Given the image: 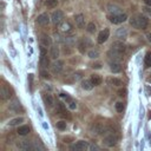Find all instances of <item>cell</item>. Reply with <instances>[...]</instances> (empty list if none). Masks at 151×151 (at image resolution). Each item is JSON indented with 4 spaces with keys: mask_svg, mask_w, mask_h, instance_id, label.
Returning a JSON list of instances; mask_svg holds the SVG:
<instances>
[{
    "mask_svg": "<svg viewBox=\"0 0 151 151\" xmlns=\"http://www.w3.org/2000/svg\"><path fill=\"white\" fill-rule=\"evenodd\" d=\"M59 47L57 46V45H53V46H51V50H50V57H51V59H53V60H57L58 59V57H59Z\"/></svg>",
    "mask_w": 151,
    "mask_h": 151,
    "instance_id": "cell-20",
    "label": "cell"
},
{
    "mask_svg": "<svg viewBox=\"0 0 151 151\" xmlns=\"http://www.w3.org/2000/svg\"><path fill=\"white\" fill-rule=\"evenodd\" d=\"M107 83H109L110 85H113V86H120V85H123L122 80L118 79V78H109V79H107Z\"/></svg>",
    "mask_w": 151,
    "mask_h": 151,
    "instance_id": "cell-27",
    "label": "cell"
},
{
    "mask_svg": "<svg viewBox=\"0 0 151 151\" xmlns=\"http://www.w3.org/2000/svg\"><path fill=\"white\" fill-rule=\"evenodd\" d=\"M63 52H64V54H71V53H72V50L70 48V46H68V45H66V46H64Z\"/></svg>",
    "mask_w": 151,
    "mask_h": 151,
    "instance_id": "cell-37",
    "label": "cell"
},
{
    "mask_svg": "<svg viewBox=\"0 0 151 151\" xmlns=\"http://www.w3.org/2000/svg\"><path fill=\"white\" fill-rule=\"evenodd\" d=\"M74 20H76V25H77L78 28H81L83 29L85 27V19H84V15L83 14H77L76 18H74Z\"/></svg>",
    "mask_w": 151,
    "mask_h": 151,
    "instance_id": "cell-19",
    "label": "cell"
},
{
    "mask_svg": "<svg viewBox=\"0 0 151 151\" xmlns=\"http://www.w3.org/2000/svg\"><path fill=\"white\" fill-rule=\"evenodd\" d=\"M67 104H68V107H70V109H71V110H74V109H76V107H77V104H76V101H74V100H73V99H72V100H71V101H68V103H67Z\"/></svg>",
    "mask_w": 151,
    "mask_h": 151,
    "instance_id": "cell-38",
    "label": "cell"
},
{
    "mask_svg": "<svg viewBox=\"0 0 151 151\" xmlns=\"http://www.w3.org/2000/svg\"><path fill=\"white\" fill-rule=\"evenodd\" d=\"M86 47H87V45H86V42H85L84 38H83V39H80V40L78 41V50L80 51V53H84V52H85V50H86Z\"/></svg>",
    "mask_w": 151,
    "mask_h": 151,
    "instance_id": "cell-28",
    "label": "cell"
},
{
    "mask_svg": "<svg viewBox=\"0 0 151 151\" xmlns=\"http://www.w3.org/2000/svg\"><path fill=\"white\" fill-rule=\"evenodd\" d=\"M40 65H41L44 68H47V67L50 66V59H48L47 54L40 55Z\"/></svg>",
    "mask_w": 151,
    "mask_h": 151,
    "instance_id": "cell-24",
    "label": "cell"
},
{
    "mask_svg": "<svg viewBox=\"0 0 151 151\" xmlns=\"http://www.w3.org/2000/svg\"><path fill=\"white\" fill-rule=\"evenodd\" d=\"M143 12L146 13L147 15H151V8H149V7H143Z\"/></svg>",
    "mask_w": 151,
    "mask_h": 151,
    "instance_id": "cell-41",
    "label": "cell"
},
{
    "mask_svg": "<svg viewBox=\"0 0 151 151\" xmlns=\"http://www.w3.org/2000/svg\"><path fill=\"white\" fill-rule=\"evenodd\" d=\"M146 37H147V40L151 42V33H147V34H146Z\"/></svg>",
    "mask_w": 151,
    "mask_h": 151,
    "instance_id": "cell-44",
    "label": "cell"
},
{
    "mask_svg": "<svg viewBox=\"0 0 151 151\" xmlns=\"http://www.w3.org/2000/svg\"><path fill=\"white\" fill-rule=\"evenodd\" d=\"M110 70L113 73H118L122 71V64L120 61H110Z\"/></svg>",
    "mask_w": 151,
    "mask_h": 151,
    "instance_id": "cell-18",
    "label": "cell"
},
{
    "mask_svg": "<svg viewBox=\"0 0 151 151\" xmlns=\"http://www.w3.org/2000/svg\"><path fill=\"white\" fill-rule=\"evenodd\" d=\"M40 44H41V46L50 47V46H52V39L47 34H41L40 35Z\"/></svg>",
    "mask_w": 151,
    "mask_h": 151,
    "instance_id": "cell-17",
    "label": "cell"
},
{
    "mask_svg": "<svg viewBox=\"0 0 151 151\" xmlns=\"http://www.w3.org/2000/svg\"><path fill=\"white\" fill-rule=\"evenodd\" d=\"M87 55H88V58H91V59H96V58L99 57V52H98L97 50H90V51L87 52Z\"/></svg>",
    "mask_w": 151,
    "mask_h": 151,
    "instance_id": "cell-30",
    "label": "cell"
},
{
    "mask_svg": "<svg viewBox=\"0 0 151 151\" xmlns=\"http://www.w3.org/2000/svg\"><path fill=\"white\" fill-rule=\"evenodd\" d=\"M58 5V0H46V6L48 8H54Z\"/></svg>",
    "mask_w": 151,
    "mask_h": 151,
    "instance_id": "cell-31",
    "label": "cell"
},
{
    "mask_svg": "<svg viewBox=\"0 0 151 151\" xmlns=\"http://www.w3.org/2000/svg\"><path fill=\"white\" fill-rule=\"evenodd\" d=\"M117 142H118V137L116 136V133L112 132L111 130H109L104 137V144L106 146H114L117 144Z\"/></svg>",
    "mask_w": 151,
    "mask_h": 151,
    "instance_id": "cell-2",
    "label": "cell"
},
{
    "mask_svg": "<svg viewBox=\"0 0 151 151\" xmlns=\"http://www.w3.org/2000/svg\"><path fill=\"white\" fill-rule=\"evenodd\" d=\"M44 103L48 107H52L54 105V101H53V98L51 94H44Z\"/></svg>",
    "mask_w": 151,
    "mask_h": 151,
    "instance_id": "cell-25",
    "label": "cell"
},
{
    "mask_svg": "<svg viewBox=\"0 0 151 151\" xmlns=\"http://www.w3.org/2000/svg\"><path fill=\"white\" fill-rule=\"evenodd\" d=\"M51 21V17L47 14V13H41L38 18H37V22L40 25V26H47Z\"/></svg>",
    "mask_w": 151,
    "mask_h": 151,
    "instance_id": "cell-7",
    "label": "cell"
},
{
    "mask_svg": "<svg viewBox=\"0 0 151 151\" xmlns=\"http://www.w3.org/2000/svg\"><path fill=\"white\" fill-rule=\"evenodd\" d=\"M144 2H145V5H147V6L151 7V0H144Z\"/></svg>",
    "mask_w": 151,
    "mask_h": 151,
    "instance_id": "cell-43",
    "label": "cell"
},
{
    "mask_svg": "<svg viewBox=\"0 0 151 151\" xmlns=\"http://www.w3.org/2000/svg\"><path fill=\"white\" fill-rule=\"evenodd\" d=\"M93 83L91 81V79H85V80H83L81 81V88L83 90H86V91H90V90H92L93 88Z\"/></svg>",
    "mask_w": 151,
    "mask_h": 151,
    "instance_id": "cell-22",
    "label": "cell"
},
{
    "mask_svg": "<svg viewBox=\"0 0 151 151\" xmlns=\"http://www.w3.org/2000/svg\"><path fill=\"white\" fill-rule=\"evenodd\" d=\"M127 29L125 27H122V28H118L117 32H116V38H118L119 40H125L127 38Z\"/></svg>",
    "mask_w": 151,
    "mask_h": 151,
    "instance_id": "cell-16",
    "label": "cell"
},
{
    "mask_svg": "<svg viewBox=\"0 0 151 151\" xmlns=\"http://www.w3.org/2000/svg\"><path fill=\"white\" fill-rule=\"evenodd\" d=\"M144 64H145V67H151V52H147L145 54Z\"/></svg>",
    "mask_w": 151,
    "mask_h": 151,
    "instance_id": "cell-29",
    "label": "cell"
},
{
    "mask_svg": "<svg viewBox=\"0 0 151 151\" xmlns=\"http://www.w3.org/2000/svg\"><path fill=\"white\" fill-rule=\"evenodd\" d=\"M147 81H149V83H151V76H150V77L147 78Z\"/></svg>",
    "mask_w": 151,
    "mask_h": 151,
    "instance_id": "cell-46",
    "label": "cell"
},
{
    "mask_svg": "<svg viewBox=\"0 0 151 151\" xmlns=\"http://www.w3.org/2000/svg\"><path fill=\"white\" fill-rule=\"evenodd\" d=\"M63 68H64V61L63 60H59V59H57L51 65V70H52L53 73H60L63 71Z\"/></svg>",
    "mask_w": 151,
    "mask_h": 151,
    "instance_id": "cell-12",
    "label": "cell"
},
{
    "mask_svg": "<svg viewBox=\"0 0 151 151\" xmlns=\"http://www.w3.org/2000/svg\"><path fill=\"white\" fill-rule=\"evenodd\" d=\"M90 79H91V81L93 83L94 86H98V85H100L103 83V78L100 77V74H97V73L91 74V78Z\"/></svg>",
    "mask_w": 151,
    "mask_h": 151,
    "instance_id": "cell-21",
    "label": "cell"
},
{
    "mask_svg": "<svg viewBox=\"0 0 151 151\" xmlns=\"http://www.w3.org/2000/svg\"><path fill=\"white\" fill-rule=\"evenodd\" d=\"M9 109H11L12 111L17 112V113L24 112V109H22V106H21V104H20V101H19L18 99H13V100L9 103Z\"/></svg>",
    "mask_w": 151,
    "mask_h": 151,
    "instance_id": "cell-13",
    "label": "cell"
},
{
    "mask_svg": "<svg viewBox=\"0 0 151 151\" xmlns=\"http://www.w3.org/2000/svg\"><path fill=\"white\" fill-rule=\"evenodd\" d=\"M109 37H110V29L109 28H104L101 32H99L98 38H97V41L99 44H104L109 39Z\"/></svg>",
    "mask_w": 151,
    "mask_h": 151,
    "instance_id": "cell-11",
    "label": "cell"
},
{
    "mask_svg": "<svg viewBox=\"0 0 151 151\" xmlns=\"http://www.w3.org/2000/svg\"><path fill=\"white\" fill-rule=\"evenodd\" d=\"M17 132H18L19 136H26V134L29 133V126L28 125H21V126L18 127Z\"/></svg>",
    "mask_w": 151,
    "mask_h": 151,
    "instance_id": "cell-23",
    "label": "cell"
},
{
    "mask_svg": "<svg viewBox=\"0 0 151 151\" xmlns=\"http://www.w3.org/2000/svg\"><path fill=\"white\" fill-rule=\"evenodd\" d=\"M0 94H1V98H2L4 100H7V99L11 98L12 91H11V88H9L6 84H2V85H1V88H0Z\"/></svg>",
    "mask_w": 151,
    "mask_h": 151,
    "instance_id": "cell-8",
    "label": "cell"
},
{
    "mask_svg": "<svg viewBox=\"0 0 151 151\" xmlns=\"http://www.w3.org/2000/svg\"><path fill=\"white\" fill-rule=\"evenodd\" d=\"M147 91H149V93L151 94V87H147Z\"/></svg>",
    "mask_w": 151,
    "mask_h": 151,
    "instance_id": "cell-45",
    "label": "cell"
},
{
    "mask_svg": "<svg viewBox=\"0 0 151 151\" xmlns=\"http://www.w3.org/2000/svg\"><path fill=\"white\" fill-rule=\"evenodd\" d=\"M130 25L137 29H145L149 26V19L144 14H136L130 19Z\"/></svg>",
    "mask_w": 151,
    "mask_h": 151,
    "instance_id": "cell-1",
    "label": "cell"
},
{
    "mask_svg": "<svg viewBox=\"0 0 151 151\" xmlns=\"http://www.w3.org/2000/svg\"><path fill=\"white\" fill-rule=\"evenodd\" d=\"M22 122H24V118H22V117H17V118L11 119V120L8 122V125H9V126H15V125H19V124L22 123Z\"/></svg>",
    "mask_w": 151,
    "mask_h": 151,
    "instance_id": "cell-26",
    "label": "cell"
},
{
    "mask_svg": "<svg viewBox=\"0 0 151 151\" xmlns=\"http://www.w3.org/2000/svg\"><path fill=\"white\" fill-rule=\"evenodd\" d=\"M59 25V31L64 33H71L72 32V25L68 21H61Z\"/></svg>",
    "mask_w": 151,
    "mask_h": 151,
    "instance_id": "cell-15",
    "label": "cell"
},
{
    "mask_svg": "<svg viewBox=\"0 0 151 151\" xmlns=\"http://www.w3.org/2000/svg\"><path fill=\"white\" fill-rule=\"evenodd\" d=\"M57 127H58L60 131L66 130V122H65V120H59V122L57 123Z\"/></svg>",
    "mask_w": 151,
    "mask_h": 151,
    "instance_id": "cell-33",
    "label": "cell"
},
{
    "mask_svg": "<svg viewBox=\"0 0 151 151\" xmlns=\"http://www.w3.org/2000/svg\"><path fill=\"white\" fill-rule=\"evenodd\" d=\"M113 50H116L117 52H119V53H124L125 51H126V46H125V44L122 41V40H118V41H114L113 44H112V46H111Z\"/></svg>",
    "mask_w": 151,
    "mask_h": 151,
    "instance_id": "cell-14",
    "label": "cell"
},
{
    "mask_svg": "<svg viewBox=\"0 0 151 151\" xmlns=\"http://www.w3.org/2000/svg\"><path fill=\"white\" fill-rule=\"evenodd\" d=\"M91 67H92V68H97V70H99V68H101V64H100V63H94V64H92Z\"/></svg>",
    "mask_w": 151,
    "mask_h": 151,
    "instance_id": "cell-39",
    "label": "cell"
},
{
    "mask_svg": "<svg viewBox=\"0 0 151 151\" xmlns=\"http://www.w3.org/2000/svg\"><path fill=\"white\" fill-rule=\"evenodd\" d=\"M40 76L44 78V79H50L51 77H50V73L47 72V71H45V70H41L40 71Z\"/></svg>",
    "mask_w": 151,
    "mask_h": 151,
    "instance_id": "cell-35",
    "label": "cell"
},
{
    "mask_svg": "<svg viewBox=\"0 0 151 151\" xmlns=\"http://www.w3.org/2000/svg\"><path fill=\"white\" fill-rule=\"evenodd\" d=\"M86 29H87L88 33H94L96 32V25H94V22H88L87 26H86Z\"/></svg>",
    "mask_w": 151,
    "mask_h": 151,
    "instance_id": "cell-32",
    "label": "cell"
},
{
    "mask_svg": "<svg viewBox=\"0 0 151 151\" xmlns=\"http://www.w3.org/2000/svg\"><path fill=\"white\" fill-rule=\"evenodd\" d=\"M116 110H117L118 112H123V110H124V104H123L122 101L116 103Z\"/></svg>",
    "mask_w": 151,
    "mask_h": 151,
    "instance_id": "cell-34",
    "label": "cell"
},
{
    "mask_svg": "<svg viewBox=\"0 0 151 151\" xmlns=\"http://www.w3.org/2000/svg\"><path fill=\"white\" fill-rule=\"evenodd\" d=\"M57 112H58V114L60 116V117H64V118H67V119H70L71 118V114L68 113V111H66V107H65V105L63 104V103H58V107H57Z\"/></svg>",
    "mask_w": 151,
    "mask_h": 151,
    "instance_id": "cell-10",
    "label": "cell"
},
{
    "mask_svg": "<svg viewBox=\"0 0 151 151\" xmlns=\"http://www.w3.org/2000/svg\"><path fill=\"white\" fill-rule=\"evenodd\" d=\"M28 81H29V86L32 88V81H33V74H28Z\"/></svg>",
    "mask_w": 151,
    "mask_h": 151,
    "instance_id": "cell-42",
    "label": "cell"
},
{
    "mask_svg": "<svg viewBox=\"0 0 151 151\" xmlns=\"http://www.w3.org/2000/svg\"><path fill=\"white\" fill-rule=\"evenodd\" d=\"M109 19H110V21H111L112 24L117 25V24L124 22V21L127 19V15H126L125 13H123V14H113V15H110Z\"/></svg>",
    "mask_w": 151,
    "mask_h": 151,
    "instance_id": "cell-3",
    "label": "cell"
},
{
    "mask_svg": "<svg viewBox=\"0 0 151 151\" xmlns=\"http://www.w3.org/2000/svg\"><path fill=\"white\" fill-rule=\"evenodd\" d=\"M126 93H127V91H126V88H124V87L118 90V96H119V97H123V98H124V97H126Z\"/></svg>",
    "mask_w": 151,
    "mask_h": 151,
    "instance_id": "cell-36",
    "label": "cell"
},
{
    "mask_svg": "<svg viewBox=\"0 0 151 151\" xmlns=\"http://www.w3.org/2000/svg\"><path fill=\"white\" fill-rule=\"evenodd\" d=\"M63 19H64V13H63V11H60V9H57V11H54L52 14H51V21L53 22V24H60L61 21H63Z\"/></svg>",
    "mask_w": 151,
    "mask_h": 151,
    "instance_id": "cell-5",
    "label": "cell"
},
{
    "mask_svg": "<svg viewBox=\"0 0 151 151\" xmlns=\"http://www.w3.org/2000/svg\"><path fill=\"white\" fill-rule=\"evenodd\" d=\"M107 57H109V60H110V61H122V59H123V54L119 53V52H117V51L113 50L112 47H111V50L107 52Z\"/></svg>",
    "mask_w": 151,
    "mask_h": 151,
    "instance_id": "cell-4",
    "label": "cell"
},
{
    "mask_svg": "<svg viewBox=\"0 0 151 151\" xmlns=\"http://www.w3.org/2000/svg\"><path fill=\"white\" fill-rule=\"evenodd\" d=\"M63 142L64 143H71V142H73V138L72 137H64L63 138Z\"/></svg>",
    "mask_w": 151,
    "mask_h": 151,
    "instance_id": "cell-40",
    "label": "cell"
},
{
    "mask_svg": "<svg viewBox=\"0 0 151 151\" xmlns=\"http://www.w3.org/2000/svg\"><path fill=\"white\" fill-rule=\"evenodd\" d=\"M90 144L87 143V142H85V140H79V142H77L73 146H71V150H76V151H80V150H87V149H90Z\"/></svg>",
    "mask_w": 151,
    "mask_h": 151,
    "instance_id": "cell-9",
    "label": "cell"
},
{
    "mask_svg": "<svg viewBox=\"0 0 151 151\" xmlns=\"http://www.w3.org/2000/svg\"><path fill=\"white\" fill-rule=\"evenodd\" d=\"M91 131H92V133H96V134H101V133H104V132L109 131V129H107V127H106L104 124H101V123H96V124L92 126Z\"/></svg>",
    "mask_w": 151,
    "mask_h": 151,
    "instance_id": "cell-6",
    "label": "cell"
}]
</instances>
